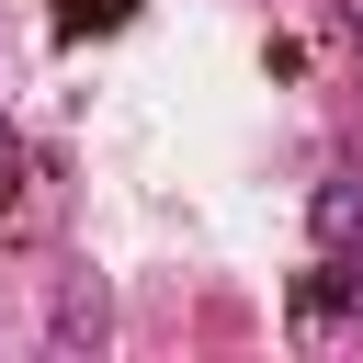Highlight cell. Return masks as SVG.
Listing matches in <instances>:
<instances>
[{
	"instance_id": "3",
	"label": "cell",
	"mask_w": 363,
	"mask_h": 363,
	"mask_svg": "<svg viewBox=\"0 0 363 363\" xmlns=\"http://www.w3.org/2000/svg\"><path fill=\"white\" fill-rule=\"evenodd\" d=\"M136 0H57V34H125Z\"/></svg>"
},
{
	"instance_id": "4",
	"label": "cell",
	"mask_w": 363,
	"mask_h": 363,
	"mask_svg": "<svg viewBox=\"0 0 363 363\" xmlns=\"http://www.w3.org/2000/svg\"><path fill=\"white\" fill-rule=\"evenodd\" d=\"M11 193H23V147L0 136V204H11Z\"/></svg>"
},
{
	"instance_id": "1",
	"label": "cell",
	"mask_w": 363,
	"mask_h": 363,
	"mask_svg": "<svg viewBox=\"0 0 363 363\" xmlns=\"http://www.w3.org/2000/svg\"><path fill=\"white\" fill-rule=\"evenodd\" d=\"M306 227H318V250H352V238H363V170H329V182L306 193Z\"/></svg>"
},
{
	"instance_id": "2",
	"label": "cell",
	"mask_w": 363,
	"mask_h": 363,
	"mask_svg": "<svg viewBox=\"0 0 363 363\" xmlns=\"http://www.w3.org/2000/svg\"><path fill=\"white\" fill-rule=\"evenodd\" d=\"M340 306H363V261H352V250H329V261L295 284V318H306V329H318V318H340Z\"/></svg>"
}]
</instances>
